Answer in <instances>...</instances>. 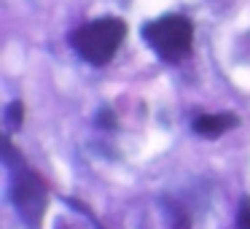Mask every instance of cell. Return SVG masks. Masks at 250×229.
Instances as JSON below:
<instances>
[{
  "label": "cell",
  "mask_w": 250,
  "mask_h": 229,
  "mask_svg": "<svg viewBox=\"0 0 250 229\" xmlns=\"http://www.w3.org/2000/svg\"><path fill=\"white\" fill-rule=\"evenodd\" d=\"M237 124H239V119L234 114H205L191 121V130L202 137H221L223 132L234 130Z\"/></svg>",
  "instance_id": "277c9868"
},
{
  "label": "cell",
  "mask_w": 250,
  "mask_h": 229,
  "mask_svg": "<svg viewBox=\"0 0 250 229\" xmlns=\"http://www.w3.org/2000/svg\"><path fill=\"white\" fill-rule=\"evenodd\" d=\"M124 35H126V24L119 17H103L78 27L70 35V46L83 62L100 68V65H108L116 57Z\"/></svg>",
  "instance_id": "6da1fadb"
},
{
  "label": "cell",
  "mask_w": 250,
  "mask_h": 229,
  "mask_svg": "<svg viewBox=\"0 0 250 229\" xmlns=\"http://www.w3.org/2000/svg\"><path fill=\"white\" fill-rule=\"evenodd\" d=\"M22 119H24V105L22 100H11V103L6 105V130L14 132L22 127Z\"/></svg>",
  "instance_id": "5b68a950"
},
{
  "label": "cell",
  "mask_w": 250,
  "mask_h": 229,
  "mask_svg": "<svg viewBox=\"0 0 250 229\" xmlns=\"http://www.w3.org/2000/svg\"><path fill=\"white\" fill-rule=\"evenodd\" d=\"M237 229H250V197H242V200H239Z\"/></svg>",
  "instance_id": "8992f818"
},
{
  "label": "cell",
  "mask_w": 250,
  "mask_h": 229,
  "mask_svg": "<svg viewBox=\"0 0 250 229\" xmlns=\"http://www.w3.org/2000/svg\"><path fill=\"white\" fill-rule=\"evenodd\" d=\"M143 41L164 62H180L194 46V24L183 14H164L143 24Z\"/></svg>",
  "instance_id": "7a4b0ae2"
},
{
  "label": "cell",
  "mask_w": 250,
  "mask_h": 229,
  "mask_svg": "<svg viewBox=\"0 0 250 229\" xmlns=\"http://www.w3.org/2000/svg\"><path fill=\"white\" fill-rule=\"evenodd\" d=\"M8 173H11V200L19 218L27 224V229H38L46 216V205H49V191H46L43 178L33 173L24 162L11 167Z\"/></svg>",
  "instance_id": "3957f363"
},
{
  "label": "cell",
  "mask_w": 250,
  "mask_h": 229,
  "mask_svg": "<svg viewBox=\"0 0 250 229\" xmlns=\"http://www.w3.org/2000/svg\"><path fill=\"white\" fill-rule=\"evenodd\" d=\"M97 127H103V130H113L116 127V114L113 108H108V105H103L97 114Z\"/></svg>",
  "instance_id": "52a82bcc"
}]
</instances>
